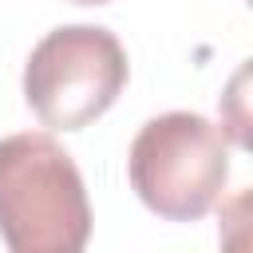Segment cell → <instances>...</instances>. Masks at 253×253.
<instances>
[{"label":"cell","instance_id":"1","mask_svg":"<svg viewBox=\"0 0 253 253\" xmlns=\"http://www.w3.org/2000/svg\"><path fill=\"white\" fill-rule=\"evenodd\" d=\"M91 202L75 158L43 130L0 138V241L12 253H79Z\"/></svg>","mask_w":253,"mask_h":253},{"label":"cell","instance_id":"2","mask_svg":"<svg viewBox=\"0 0 253 253\" xmlns=\"http://www.w3.org/2000/svg\"><path fill=\"white\" fill-rule=\"evenodd\" d=\"M126 178L138 202L166 221L206 217L229 182V142L198 111H166L138 126L126 150Z\"/></svg>","mask_w":253,"mask_h":253},{"label":"cell","instance_id":"3","mask_svg":"<svg viewBox=\"0 0 253 253\" xmlns=\"http://www.w3.org/2000/svg\"><path fill=\"white\" fill-rule=\"evenodd\" d=\"M130 75L111 28L63 24L47 32L24 63V99L51 130H83L115 107Z\"/></svg>","mask_w":253,"mask_h":253},{"label":"cell","instance_id":"4","mask_svg":"<svg viewBox=\"0 0 253 253\" xmlns=\"http://www.w3.org/2000/svg\"><path fill=\"white\" fill-rule=\"evenodd\" d=\"M71 4H111V0H71Z\"/></svg>","mask_w":253,"mask_h":253}]
</instances>
